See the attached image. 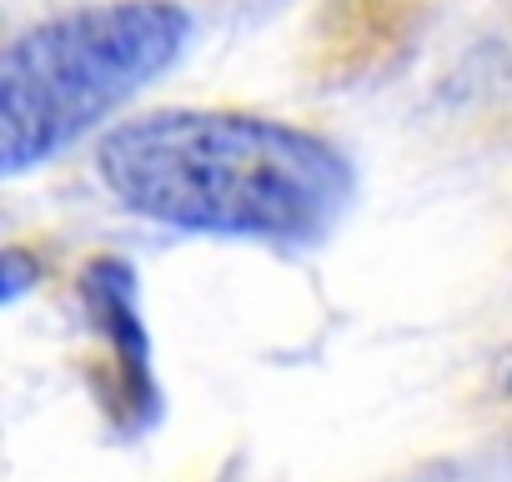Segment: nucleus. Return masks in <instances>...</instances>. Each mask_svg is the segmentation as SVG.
Returning a JSON list of instances; mask_svg holds the SVG:
<instances>
[{
	"instance_id": "obj_2",
	"label": "nucleus",
	"mask_w": 512,
	"mask_h": 482,
	"mask_svg": "<svg viewBox=\"0 0 512 482\" xmlns=\"http://www.w3.org/2000/svg\"><path fill=\"white\" fill-rule=\"evenodd\" d=\"M191 41L181 0H96L11 36L0 56V156L6 176L36 171L136 91Z\"/></svg>"
},
{
	"instance_id": "obj_5",
	"label": "nucleus",
	"mask_w": 512,
	"mask_h": 482,
	"mask_svg": "<svg viewBox=\"0 0 512 482\" xmlns=\"http://www.w3.org/2000/svg\"><path fill=\"white\" fill-rule=\"evenodd\" d=\"M492 397H497V407L512 417V347L497 357V367H492Z\"/></svg>"
},
{
	"instance_id": "obj_4",
	"label": "nucleus",
	"mask_w": 512,
	"mask_h": 482,
	"mask_svg": "<svg viewBox=\"0 0 512 482\" xmlns=\"http://www.w3.org/2000/svg\"><path fill=\"white\" fill-rule=\"evenodd\" d=\"M432 21V0H322L302 41L317 91H352L397 71Z\"/></svg>"
},
{
	"instance_id": "obj_1",
	"label": "nucleus",
	"mask_w": 512,
	"mask_h": 482,
	"mask_svg": "<svg viewBox=\"0 0 512 482\" xmlns=\"http://www.w3.org/2000/svg\"><path fill=\"white\" fill-rule=\"evenodd\" d=\"M106 196L171 231L317 247L352 206V156L297 121L226 106H161L96 141Z\"/></svg>"
},
{
	"instance_id": "obj_3",
	"label": "nucleus",
	"mask_w": 512,
	"mask_h": 482,
	"mask_svg": "<svg viewBox=\"0 0 512 482\" xmlns=\"http://www.w3.org/2000/svg\"><path fill=\"white\" fill-rule=\"evenodd\" d=\"M76 322L86 332V387L121 437H141L161 417L151 337L141 322L136 272L116 252H96L76 277Z\"/></svg>"
}]
</instances>
